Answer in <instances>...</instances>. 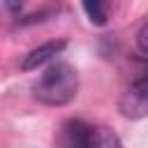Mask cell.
<instances>
[{"label": "cell", "mask_w": 148, "mask_h": 148, "mask_svg": "<svg viewBox=\"0 0 148 148\" xmlns=\"http://www.w3.org/2000/svg\"><path fill=\"white\" fill-rule=\"evenodd\" d=\"M83 9L95 25H104L109 18V2L106 0H83Z\"/></svg>", "instance_id": "5"}, {"label": "cell", "mask_w": 148, "mask_h": 148, "mask_svg": "<svg viewBox=\"0 0 148 148\" xmlns=\"http://www.w3.org/2000/svg\"><path fill=\"white\" fill-rule=\"evenodd\" d=\"M136 46L143 56H148V23H143L141 30L136 32Z\"/></svg>", "instance_id": "7"}, {"label": "cell", "mask_w": 148, "mask_h": 148, "mask_svg": "<svg viewBox=\"0 0 148 148\" xmlns=\"http://www.w3.org/2000/svg\"><path fill=\"white\" fill-rule=\"evenodd\" d=\"M23 5H25V0H0V21L14 18L23 9Z\"/></svg>", "instance_id": "6"}, {"label": "cell", "mask_w": 148, "mask_h": 148, "mask_svg": "<svg viewBox=\"0 0 148 148\" xmlns=\"http://www.w3.org/2000/svg\"><path fill=\"white\" fill-rule=\"evenodd\" d=\"M58 141L62 146H69V148H109V146H120V139L111 130L99 127V125H90V123L79 120V118L62 123Z\"/></svg>", "instance_id": "2"}, {"label": "cell", "mask_w": 148, "mask_h": 148, "mask_svg": "<svg viewBox=\"0 0 148 148\" xmlns=\"http://www.w3.org/2000/svg\"><path fill=\"white\" fill-rule=\"evenodd\" d=\"M120 113L127 118H143L148 116V67L130 81V86L123 90L118 99Z\"/></svg>", "instance_id": "3"}, {"label": "cell", "mask_w": 148, "mask_h": 148, "mask_svg": "<svg viewBox=\"0 0 148 148\" xmlns=\"http://www.w3.org/2000/svg\"><path fill=\"white\" fill-rule=\"evenodd\" d=\"M79 76L67 62H51L32 86L35 97L49 106H62L76 97Z\"/></svg>", "instance_id": "1"}, {"label": "cell", "mask_w": 148, "mask_h": 148, "mask_svg": "<svg viewBox=\"0 0 148 148\" xmlns=\"http://www.w3.org/2000/svg\"><path fill=\"white\" fill-rule=\"evenodd\" d=\"M62 49H65V42H46V44H42V46H37V49H32V51L23 58L21 69H37L39 65H44V62L53 60Z\"/></svg>", "instance_id": "4"}]
</instances>
